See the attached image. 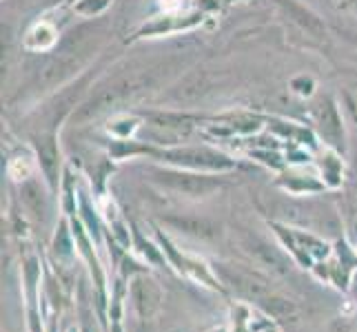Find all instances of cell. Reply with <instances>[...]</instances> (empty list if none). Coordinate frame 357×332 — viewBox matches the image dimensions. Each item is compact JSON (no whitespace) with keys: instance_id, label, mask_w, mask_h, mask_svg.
Returning a JSON list of instances; mask_svg holds the SVG:
<instances>
[{"instance_id":"obj_1","label":"cell","mask_w":357,"mask_h":332,"mask_svg":"<svg viewBox=\"0 0 357 332\" xmlns=\"http://www.w3.org/2000/svg\"><path fill=\"white\" fill-rule=\"evenodd\" d=\"M162 71H165L162 65H129L118 69L114 76L105 78L98 84L87 95V100L78 104V109L71 116L73 125H87L93 118L107 113L112 106L153 87Z\"/></svg>"},{"instance_id":"obj_2","label":"cell","mask_w":357,"mask_h":332,"mask_svg":"<svg viewBox=\"0 0 357 332\" xmlns=\"http://www.w3.org/2000/svg\"><path fill=\"white\" fill-rule=\"evenodd\" d=\"M151 177H153L155 184L165 187L167 191H174V193H180V195H189V198H204V195L220 189V180L202 175V173H189V171L153 168Z\"/></svg>"},{"instance_id":"obj_3","label":"cell","mask_w":357,"mask_h":332,"mask_svg":"<svg viewBox=\"0 0 357 332\" xmlns=\"http://www.w3.org/2000/svg\"><path fill=\"white\" fill-rule=\"evenodd\" d=\"M162 159L193 171H229L236 164L227 155L211 149H174V151H165Z\"/></svg>"},{"instance_id":"obj_4","label":"cell","mask_w":357,"mask_h":332,"mask_svg":"<svg viewBox=\"0 0 357 332\" xmlns=\"http://www.w3.org/2000/svg\"><path fill=\"white\" fill-rule=\"evenodd\" d=\"M131 297L135 303V310L142 319H151L160 306H162V292H160V286L149 277H135L131 284Z\"/></svg>"},{"instance_id":"obj_5","label":"cell","mask_w":357,"mask_h":332,"mask_svg":"<svg viewBox=\"0 0 357 332\" xmlns=\"http://www.w3.org/2000/svg\"><path fill=\"white\" fill-rule=\"evenodd\" d=\"M278 5H280L282 11H284V16L291 22L298 24L302 31H306L317 40L326 38V24L322 22V18H319L317 14H313L311 9H306L300 3H295V0H278Z\"/></svg>"},{"instance_id":"obj_6","label":"cell","mask_w":357,"mask_h":332,"mask_svg":"<svg viewBox=\"0 0 357 332\" xmlns=\"http://www.w3.org/2000/svg\"><path fill=\"white\" fill-rule=\"evenodd\" d=\"M218 273L222 275V279L227 281V284H231L236 290H240L242 294H246V297L255 299L257 303H260L264 297H268L271 290L262 279H257L249 273H242V270H233L231 266H218Z\"/></svg>"},{"instance_id":"obj_7","label":"cell","mask_w":357,"mask_h":332,"mask_svg":"<svg viewBox=\"0 0 357 332\" xmlns=\"http://www.w3.org/2000/svg\"><path fill=\"white\" fill-rule=\"evenodd\" d=\"M208 89H211V80H208L206 71L198 69V71H191L189 76H184L180 80V84L169 93V97L174 102H193L198 100L200 95H204Z\"/></svg>"},{"instance_id":"obj_8","label":"cell","mask_w":357,"mask_h":332,"mask_svg":"<svg viewBox=\"0 0 357 332\" xmlns=\"http://www.w3.org/2000/svg\"><path fill=\"white\" fill-rule=\"evenodd\" d=\"M317 127L322 138L328 140V144H335V146H344V131H342V118L337 113V106L333 104L326 97L319 104L317 111Z\"/></svg>"},{"instance_id":"obj_9","label":"cell","mask_w":357,"mask_h":332,"mask_svg":"<svg viewBox=\"0 0 357 332\" xmlns=\"http://www.w3.org/2000/svg\"><path fill=\"white\" fill-rule=\"evenodd\" d=\"M249 253H251L262 266H266V268L273 270L275 275H289V262L273 248V246H268L266 242L253 237V239L249 242Z\"/></svg>"},{"instance_id":"obj_10","label":"cell","mask_w":357,"mask_h":332,"mask_svg":"<svg viewBox=\"0 0 357 332\" xmlns=\"http://www.w3.org/2000/svg\"><path fill=\"white\" fill-rule=\"evenodd\" d=\"M202 20V16L193 14V16H187V18H171V16H165V18H158L153 20L151 24H144V27L138 31L135 38H144V35H162V33H171V31H182V29H191L195 27Z\"/></svg>"},{"instance_id":"obj_11","label":"cell","mask_w":357,"mask_h":332,"mask_svg":"<svg viewBox=\"0 0 357 332\" xmlns=\"http://www.w3.org/2000/svg\"><path fill=\"white\" fill-rule=\"evenodd\" d=\"M56 42H58V29L47 20L36 22L27 31V38H24V47H27L29 52H47V49H52Z\"/></svg>"},{"instance_id":"obj_12","label":"cell","mask_w":357,"mask_h":332,"mask_svg":"<svg viewBox=\"0 0 357 332\" xmlns=\"http://www.w3.org/2000/svg\"><path fill=\"white\" fill-rule=\"evenodd\" d=\"M167 224L176 226L178 230L189 232V235L195 237H215L218 228L206 219H198V217H167Z\"/></svg>"},{"instance_id":"obj_13","label":"cell","mask_w":357,"mask_h":332,"mask_svg":"<svg viewBox=\"0 0 357 332\" xmlns=\"http://www.w3.org/2000/svg\"><path fill=\"white\" fill-rule=\"evenodd\" d=\"M38 153H40V164L45 168V173L49 180H56V173H58V151H56V144H54V138L49 135L45 140H38Z\"/></svg>"},{"instance_id":"obj_14","label":"cell","mask_w":357,"mask_h":332,"mask_svg":"<svg viewBox=\"0 0 357 332\" xmlns=\"http://www.w3.org/2000/svg\"><path fill=\"white\" fill-rule=\"evenodd\" d=\"M112 5V0H78L76 3V14L87 16V18H96L107 11V7Z\"/></svg>"},{"instance_id":"obj_15","label":"cell","mask_w":357,"mask_h":332,"mask_svg":"<svg viewBox=\"0 0 357 332\" xmlns=\"http://www.w3.org/2000/svg\"><path fill=\"white\" fill-rule=\"evenodd\" d=\"M138 125H140V120H135V118H118L116 122L109 125V133H116V135H120V138H127V135Z\"/></svg>"},{"instance_id":"obj_16","label":"cell","mask_w":357,"mask_h":332,"mask_svg":"<svg viewBox=\"0 0 357 332\" xmlns=\"http://www.w3.org/2000/svg\"><path fill=\"white\" fill-rule=\"evenodd\" d=\"M331 3L344 14H357V0H331Z\"/></svg>"},{"instance_id":"obj_17","label":"cell","mask_w":357,"mask_h":332,"mask_svg":"<svg viewBox=\"0 0 357 332\" xmlns=\"http://www.w3.org/2000/svg\"><path fill=\"white\" fill-rule=\"evenodd\" d=\"M331 332H349V328L342 326V324H335L333 328H331Z\"/></svg>"}]
</instances>
